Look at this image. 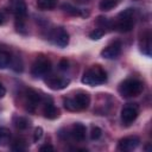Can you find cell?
I'll return each instance as SVG.
<instances>
[{
    "mask_svg": "<svg viewBox=\"0 0 152 152\" xmlns=\"http://www.w3.org/2000/svg\"><path fill=\"white\" fill-rule=\"evenodd\" d=\"M81 81L83 84H87L90 87L100 86V84H103L107 82V72L101 65L95 64V65H91L90 68H88L83 72Z\"/></svg>",
    "mask_w": 152,
    "mask_h": 152,
    "instance_id": "obj_1",
    "label": "cell"
},
{
    "mask_svg": "<svg viewBox=\"0 0 152 152\" xmlns=\"http://www.w3.org/2000/svg\"><path fill=\"white\" fill-rule=\"evenodd\" d=\"M134 8H126L120 12L115 20H112V30L119 32H129L134 26Z\"/></svg>",
    "mask_w": 152,
    "mask_h": 152,
    "instance_id": "obj_2",
    "label": "cell"
},
{
    "mask_svg": "<svg viewBox=\"0 0 152 152\" xmlns=\"http://www.w3.org/2000/svg\"><path fill=\"white\" fill-rule=\"evenodd\" d=\"M118 90H119V94L125 99L137 97L142 93L144 84L138 78H126L120 83Z\"/></svg>",
    "mask_w": 152,
    "mask_h": 152,
    "instance_id": "obj_3",
    "label": "cell"
},
{
    "mask_svg": "<svg viewBox=\"0 0 152 152\" xmlns=\"http://www.w3.org/2000/svg\"><path fill=\"white\" fill-rule=\"evenodd\" d=\"M51 62L48 57L45 56H39L36 58V61L33 62L32 66H31V74L33 77L40 78L46 76L50 71H51Z\"/></svg>",
    "mask_w": 152,
    "mask_h": 152,
    "instance_id": "obj_4",
    "label": "cell"
},
{
    "mask_svg": "<svg viewBox=\"0 0 152 152\" xmlns=\"http://www.w3.org/2000/svg\"><path fill=\"white\" fill-rule=\"evenodd\" d=\"M52 43L59 48H65L69 44V33L64 27H55L50 33Z\"/></svg>",
    "mask_w": 152,
    "mask_h": 152,
    "instance_id": "obj_5",
    "label": "cell"
},
{
    "mask_svg": "<svg viewBox=\"0 0 152 152\" xmlns=\"http://www.w3.org/2000/svg\"><path fill=\"white\" fill-rule=\"evenodd\" d=\"M138 115H139V108L137 104L129 103L124 106L121 109V121L126 126H129L133 121H135Z\"/></svg>",
    "mask_w": 152,
    "mask_h": 152,
    "instance_id": "obj_6",
    "label": "cell"
},
{
    "mask_svg": "<svg viewBox=\"0 0 152 152\" xmlns=\"http://www.w3.org/2000/svg\"><path fill=\"white\" fill-rule=\"evenodd\" d=\"M139 144H140V139L137 135H128L119 140L118 148L124 152H129V151L135 150L139 146Z\"/></svg>",
    "mask_w": 152,
    "mask_h": 152,
    "instance_id": "obj_7",
    "label": "cell"
},
{
    "mask_svg": "<svg viewBox=\"0 0 152 152\" xmlns=\"http://www.w3.org/2000/svg\"><path fill=\"white\" fill-rule=\"evenodd\" d=\"M45 84L52 90H62L70 84V80L66 77L49 76L48 78H45Z\"/></svg>",
    "mask_w": 152,
    "mask_h": 152,
    "instance_id": "obj_8",
    "label": "cell"
},
{
    "mask_svg": "<svg viewBox=\"0 0 152 152\" xmlns=\"http://www.w3.org/2000/svg\"><path fill=\"white\" fill-rule=\"evenodd\" d=\"M121 53V43L119 40H114L110 44H108L102 51L101 56L106 59H114Z\"/></svg>",
    "mask_w": 152,
    "mask_h": 152,
    "instance_id": "obj_9",
    "label": "cell"
},
{
    "mask_svg": "<svg viewBox=\"0 0 152 152\" xmlns=\"http://www.w3.org/2000/svg\"><path fill=\"white\" fill-rule=\"evenodd\" d=\"M10 2V10L15 15V18L24 19L27 14V6L25 0H8Z\"/></svg>",
    "mask_w": 152,
    "mask_h": 152,
    "instance_id": "obj_10",
    "label": "cell"
},
{
    "mask_svg": "<svg viewBox=\"0 0 152 152\" xmlns=\"http://www.w3.org/2000/svg\"><path fill=\"white\" fill-rule=\"evenodd\" d=\"M75 106H76V110H84L89 107L90 104V95L88 93L84 91H80L77 93L74 97H72Z\"/></svg>",
    "mask_w": 152,
    "mask_h": 152,
    "instance_id": "obj_11",
    "label": "cell"
},
{
    "mask_svg": "<svg viewBox=\"0 0 152 152\" xmlns=\"http://www.w3.org/2000/svg\"><path fill=\"white\" fill-rule=\"evenodd\" d=\"M152 44H151V32L147 30L145 32H142V36L140 37L139 39V48H140V51L146 55L147 57L151 56V48Z\"/></svg>",
    "mask_w": 152,
    "mask_h": 152,
    "instance_id": "obj_12",
    "label": "cell"
},
{
    "mask_svg": "<svg viewBox=\"0 0 152 152\" xmlns=\"http://www.w3.org/2000/svg\"><path fill=\"white\" fill-rule=\"evenodd\" d=\"M26 99H27V103H28L27 109L30 112H33L34 110V107L38 106L43 101V96L38 91H36L33 89H28L26 91Z\"/></svg>",
    "mask_w": 152,
    "mask_h": 152,
    "instance_id": "obj_13",
    "label": "cell"
},
{
    "mask_svg": "<svg viewBox=\"0 0 152 152\" xmlns=\"http://www.w3.org/2000/svg\"><path fill=\"white\" fill-rule=\"evenodd\" d=\"M86 132H87V128L81 122H75L71 128H70V137L77 141H83L84 138H86Z\"/></svg>",
    "mask_w": 152,
    "mask_h": 152,
    "instance_id": "obj_14",
    "label": "cell"
},
{
    "mask_svg": "<svg viewBox=\"0 0 152 152\" xmlns=\"http://www.w3.org/2000/svg\"><path fill=\"white\" fill-rule=\"evenodd\" d=\"M43 114L46 119L50 120H55L59 116V109L52 103V101L50 100L49 102H45L44 107H43Z\"/></svg>",
    "mask_w": 152,
    "mask_h": 152,
    "instance_id": "obj_15",
    "label": "cell"
},
{
    "mask_svg": "<svg viewBox=\"0 0 152 152\" xmlns=\"http://www.w3.org/2000/svg\"><path fill=\"white\" fill-rule=\"evenodd\" d=\"M62 10L70 15H81V17H88L89 15V12H86L84 10H81V8H78V7H76L69 2H64L62 5Z\"/></svg>",
    "mask_w": 152,
    "mask_h": 152,
    "instance_id": "obj_16",
    "label": "cell"
},
{
    "mask_svg": "<svg viewBox=\"0 0 152 152\" xmlns=\"http://www.w3.org/2000/svg\"><path fill=\"white\" fill-rule=\"evenodd\" d=\"M27 148V142L25 139L23 138H15L12 144H11V150L13 151H17V152H20V151H25Z\"/></svg>",
    "mask_w": 152,
    "mask_h": 152,
    "instance_id": "obj_17",
    "label": "cell"
},
{
    "mask_svg": "<svg viewBox=\"0 0 152 152\" xmlns=\"http://www.w3.org/2000/svg\"><path fill=\"white\" fill-rule=\"evenodd\" d=\"M57 6V0H37V7L43 11L53 10Z\"/></svg>",
    "mask_w": 152,
    "mask_h": 152,
    "instance_id": "obj_18",
    "label": "cell"
},
{
    "mask_svg": "<svg viewBox=\"0 0 152 152\" xmlns=\"http://www.w3.org/2000/svg\"><path fill=\"white\" fill-rule=\"evenodd\" d=\"M13 124H14V126H15L18 129H26V128H28L30 125H31L30 120H28L27 118H25V116H14Z\"/></svg>",
    "mask_w": 152,
    "mask_h": 152,
    "instance_id": "obj_19",
    "label": "cell"
},
{
    "mask_svg": "<svg viewBox=\"0 0 152 152\" xmlns=\"http://www.w3.org/2000/svg\"><path fill=\"white\" fill-rule=\"evenodd\" d=\"M121 0H101L99 4V7L101 11H110L114 7H116L120 4Z\"/></svg>",
    "mask_w": 152,
    "mask_h": 152,
    "instance_id": "obj_20",
    "label": "cell"
},
{
    "mask_svg": "<svg viewBox=\"0 0 152 152\" xmlns=\"http://www.w3.org/2000/svg\"><path fill=\"white\" fill-rule=\"evenodd\" d=\"M12 56L7 51H1L0 50V69H5L11 64Z\"/></svg>",
    "mask_w": 152,
    "mask_h": 152,
    "instance_id": "obj_21",
    "label": "cell"
},
{
    "mask_svg": "<svg viewBox=\"0 0 152 152\" xmlns=\"http://www.w3.org/2000/svg\"><path fill=\"white\" fill-rule=\"evenodd\" d=\"M11 132L6 127H0V146H6L10 142Z\"/></svg>",
    "mask_w": 152,
    "mask_h": 152,
    "instance_id": "obj_22",
    "label": "cell"
},
{
    "mask_svg": "<svg viewBox=\"0 0 152 152\" xmlns=\"http://www.w3.org/2000/svg\"><path fill=\"white\" fill-rule=\"evenodd\" d=\"M96 24L99 25V27L106 30V28H112V20L103 17V15H99L96 18Z\"/></svg>",
    "mask_w": 152,
    "mask_h": 152,
    "instance_id": "obj_23",
    "label": "cell"
},
{
    "mask_svg": "<svg viewBox=\"0 0 152 152\" xmlns=\"http://www.w3.org/2000/svg\"><path fill=\"white\" fill-rule=\"evenodd\" d=\"M104 33H106V30H103V28H101V27H97V28L93 30V31L89 33V38L93 39V40H97V39H100Z\"/></svg>",
    "mask_w": 152,
    "mask_h": 152,
    "instance_id": "obj_24",
    "label": "cell"
},
{
    "mask_svg": "<svg viewBox=\"0 0 152 152\" xmlns=\"http://www.w3.org/2000/svg\"><path fill=\"white\" fill-rule=\"evenodd\" d=\"M102 135V129L97 126H93L91 127V131H90V139L91 140H97L100 139Z\"/></svg>",
    "mask_w": 152,
    "mask_h": 152,
    "instance_id": "obj_25",
    "label": "cell"
},
{
    "mask_svg": "<svg viewBox=\"0 0 152 152\" xmlns=\"http://www.w3.org/2000/svg\"><path fill=\"white\" fill-rule=\"evenodd\" d=\"M15 19H17V21H15L17 31L20 32V33H23V34H25L26 33V26L24 24V19H21V18H15Z\"/></svg>",
    "mask_w": 152,
    "mask_h": 152,
    "instance_id": "obj_26",
    "label": "cell"
},
{
    "mask_svg": "<svg viewBox=\"0 0 152 152\" xmlns=\"http://www.w3.org/2000/svg\"><path fill=\"white\" fill-rule=\"evenodd\" d=\"M11 64H12V68H13V70H14V71H17V72L23 71V63H21V61H20V58H19V57L14 58V61H13V62L11 61Z\"/></svg>",
    "mask_w": 152,
    "mask_h": 152,
    "instance_id": "obj_27",
    "label": "cell"
},
{
    "mask_svg": "<svg viewBox=\"0 0 152 152\" xmlns=\"http://www.w3.org/2000/svg\"><path fill=\"white\" fill-rule=\"evenodd\" d=\"M43 137V128L42 127H36L34 131H33V141L37 142L42 139Z\"/></svg>",
    "mask_w": 152,
    "mask_h": 152,
    "instance_id": "obj_28",
    "label": "cell"
},
{
    "mask_svg": "<svg viewBox=\"0 0 152 152\" xmlns=\"http://www.w3.org/2000/svg\"><path fill=\"white\" fill-rule=\"evenodd\" d=\"M58 66H59L61 70H66V69L69 68V62H68V59H66V58H62V59L59 61V63H58Z\"/></svg>",
    "mask_w": 152,
    "mask_h": 152,
    "instance_id": "obj_29",
    "label": "cell"
},
{
    "mask_svg": "<svg viewBox=\"0 0 152 152\" xmlns=\"http://www.w3.org/2000/svg\"><path fill=\"white\" fill-rule=\"evenodd\" d=\"M53 150H55V147L51 144H44L39 147V151H42V152H48V151H53Z\"/></svg>",
    "mask_w": 152,
    "mask_h": 152,
    "instance_id": "obj_30",
    "label": "cell"
},
{
    "mask_svg": "<svg viewBox=\"0 0 152 152\" xmlns=\"http://www.w3.org/2000/svg\"><path fill=\"white\" fill-rule=\"evenodd\" d=\"M5 95H6V89H5V87L2 86V83L0 82V99H2Z\"/></svg>",
    "mask_w": 152,
    "mask_h": 152,
    "instance_id": "obj_31",
    "label": "cell"
},
{
    "mask_svg": "<svg viewBox=\"0 0 152 152\" xmlns=\"http://www.w3.org/2000/svg\"><path fill=\"white\" fill-rule=\"evenodd\" d=\"M5 21H6V17H5V14L2 12H0V25H4Z\"/></svg>",
    "mask_w": 152,
    "mask_h": 152,
    "instance_id": "obj_32",
    "label": "cell"
}]
</instances>
